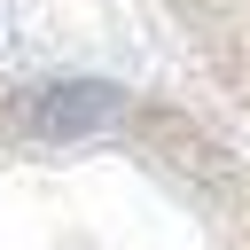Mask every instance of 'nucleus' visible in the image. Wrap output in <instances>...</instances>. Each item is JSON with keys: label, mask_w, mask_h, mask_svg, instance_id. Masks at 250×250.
Listing matches in <instances>:
<instances>
[{"label": "nucleus", "mask_w": 250, "mask_h": 250, "mask_svg": "<svg viewBox=\"0 0 250 250\" xmlns=\"http://www.w3.org/2000/svg\"><path fill=\"white\" fill-rule=\"evenodd\" d=\"M0 250H250V172L117 86L0 102Z\"/></svg>", "instance_id": "nucleus-1"}, {"label": "nucleus", "mask_w": 250, "mask_h": 250, "mask_svg": "<svg viewBox=\"0 0 250 250\" xmlns=\"http://www.w3.org/2000/svg\"><path fill=\"white\" fill-rule=\"evenodd\" d=\"M188 55L211 70V86L250 117V0H164Z\"/></svg>", "instance_id": "nucleus-2"}]
</instances>
